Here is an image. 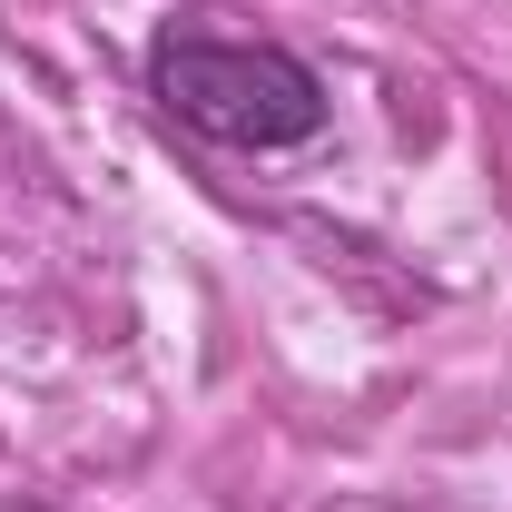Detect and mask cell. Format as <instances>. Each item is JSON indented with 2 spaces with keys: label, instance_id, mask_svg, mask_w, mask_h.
<instances>
[{
  "label": "cell",
  "instance_id": "6da1fadb",
  "mask_svg": "<svg viewBox=\"0 0 512 512\" xmlns=\"http://www.w3.org/2000/svg\"><path fill=\"white\" fill-rule=\"evenodd\" d=\"M148 99H158V119H178L188 138L247 148V158L306 148V138H325V119H335L316 60H296L286 40L197 30V20H168V30L148 40Z\"/></svg>",
  "mask_w": 512,
  "mask_h": 512
}]
</instances>
